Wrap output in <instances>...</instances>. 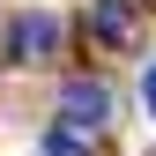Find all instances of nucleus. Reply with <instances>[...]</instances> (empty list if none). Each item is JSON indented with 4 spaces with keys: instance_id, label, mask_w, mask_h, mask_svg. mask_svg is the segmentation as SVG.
<instances>
[{
    "instance_id": "nucleus-1",
    "label": "nucleus",
    "mask_w": 156,
    "mask_h": 156,
    "mask_svg": "<svg viewBox=\"0 0 156 156\" xmlns=\"http://www.w3.org/2000/svg\"><path fill=\"white\" fill-rule=\"evenodd\" d=\"M60 52V15H15L8 23V60L15 67H37Z\"/></svg>"
},
{
    "instance_id": "nucleus-2",
    "label": "nucleus",
    "mask_w": 156,
    "mask_h": 156,
    "mask_svg": "<svg viewBox=\"0 0 156 156\" xmlns=\"http://www.w3.org/2000/svg\"><path fill=\"white\" fill-rule=\"evenodd\" d=\"M60 119H67V126H82V134H97V126L112 119V89H104V82H89V74L60 82Z\"/></svg>"
},
{
    "instance_id": "nucleus-3",
    "label": "nucleus",
    "mask_w": 156,
    "mask_h": 156,
    "mask_svg": "<svg viewBox=\"0 0 156 156\" xmlns=\"http://www.w3.org/2000/svg\"><path fill=\"white\" fill-rule=\"evenodd\" d=\"M89 30L104 37V45H126V37H134V15L119 8V0H97V15H89Z\"/></svg>"
},
{
    "instance_id": "nucleus-4",
    "label": "nucleus",
    "mask_w": 156,
    "mask_h": 156,
    "mask_svg": "<svg viewBox=\"0 0 156 156\" xmlns=\"http://www.w3.org/2000/svg\"><path fill=\"white\" fill-rule=\"evenodd\" d=\"M45 156H89V134H82V126H67V119H60V126H45Z\"/></svg>"
},
{
    "instance_id": "nucleus-5",
    "label": "nucleus",
    "mask_w": 156,
    "mask_h": 156,
    "mask_svg": "<svg viewBox=\"0 0 156 156\" xmlns=\"http://www.w3.org/2000/svg\"><path fill=\"white\" fill-rule=\"evenodd\" d=\"M141 104H149V119H156V67L141 74Z\"/></svg>"
}]
</instances>
